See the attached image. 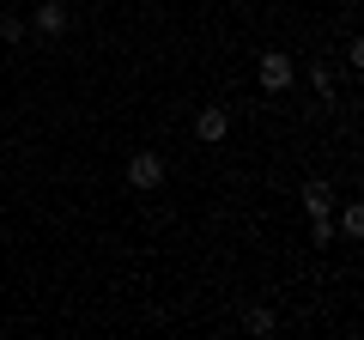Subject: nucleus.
<instances>
[{"label": "nucleus", "mask_w": 364, "mask_h": 340, "mask_svg": "<svg viewBox=\"0 0 364 340\" xmlns=\"http://www.w3.org/2000/svg\"><path fill=\"white\" fill-rule=\"evenodd\" d=\"M255 73H261V92L286 97V92H291V79H298V61H291V55H279V49H267Z\"/></svg>", "instance_id": "f257e3e1"}, {"label": "nucleus", "mask_w": 364, "mask_h": 340, "mask_svg": "<svg viewBox=\"0 0 364 340\" xmlns=\"http://www.w3.org/2000/svg\"><path fill=\"white\" fill-rule=\"evenodd\" d=\"M128 188H140V195L164 188V158H158V152H134L128 158Z\"/></svg>", "instance_id": "f03ea898"}, {"label": "nucleus", "mask_w": 364, "mask_h": 340, "mask_svg": "<svg viewBox=\"0 0 364 340\" xmlns=\"http://www.w3.org/2000/svg\"><path fill=\"white\" fill-rule=\"evenodd\" d=\"M31 25H37V37H67L73 13H67L61 0H37V6H31Z\"/></svg>", "instance_id": "7ed1b4c3"}, {"label": "nucleus", "mask_w": 364, "mask_h": 340, "mask_svg": "<svg viewBox=\"0 0 364 340\" xmlns=\"http://www.w3.org/2000/svg\"><path fill=\"white\" fill-rule=\"evenodd\" d=\"M225 134H231V110H225V104H207V110H200V116H195V140L219 146Z\"/></svg>", "instance_id": "20e7f679"}, {"label": "nucleus", "mask_w": 364, "mask_h": 340, "mask_svg": "<svg viewBox=\"0 0 364 340\" xmlns=\"http://www.w3.org/2000/svg\"><path fill=\"white\" fill-rule=\"evenodd\" d=\"M298 201H304V213H310V219H328V213H334V188H328L322 176H310V183L298 188Z\"/></svg>", "instance_id": "39448f33"}, {"label": "nucleus", "mask_w": 364, "mask_h": 340, "mask_svg": "<svg viewBox=\"0 0 364 340\" xmlns=\"http://www.w3.org/2000/svg\"><path fill=\"white\" fill-rule=\"evenodd\" d=\"M304 79H310V92L334 97V73H328V61H310V67H304Z\"/></svg>", "instance_id": "423d86ee"}, {"label": "nucleus", "mask_w": 364, "mask_h": 340, "mask_svg": "<svg viewBox=\"0 0 364 340\" xmlns=\"http://www.w3.org/2000/svg\"><path fill=\"white\" fill-rule=\"evenodd\" d=\"M25 13H0V43H25Z\"/></svg>", "instance_id": "0eeeda50"}, {"label": "nucleus", "mask_w": 364, "mask_h": 340, "mask_svg": "<svg viewBox=\"0 0 364 340\" xmlns=\"http://www.w3.org/2000/svg\"><path fill=\"white\" fill-rule=\"evenodd\" d=\"M243 328H249V334H273V328H279V316H273V310H249Z\"/></svg>", "instance_id": "6e6552de"}, {"label": "nucleus", "mask_w": 364, "mask_h": 340, "mask_svg": "<svg viewBox=\"0 0 364 340\" xmlns=\"http://www.w3.org/2000/svg\"><path fill=\"white\" fill-rule=\"evenodd\" d=\"M340 231L358 237V231H364V207H340Z\"/></svg>", "instance_id": "1a4fd4ad"}, {"label": "nucleus", "mask_w": 364, "mask_h": 340, "mask_svg": "<svg viewBox=\"0 0 364 340\" xmlns=\"http://www.w3.org/2000/svg\"><path fill=\"white\" fill-rule=\"evenodd\" d=\"M310 243H316V249H334V225H328V219H310Z\"/></svg>", "instance_id": "9d476101"}, {"label": "nucleus", "mask_w": 364, "mask_h": 340, "mask_svg": "<svg viewBox=\"0 0 364 340\" xmlns=\"http://www.w3.org/2000/svg\"><path fill=\"white\" fill-rule=\"evenodd\" d=\"M346 67H364V37H346Z\"/></svg>", "instance_id": "9b49d317"}, {"label": "nucleus", "mask_w": 364, "mask_h": 340, "mask_svg": "<svg viewBox=\"0 0 364 340\" xmlns=\"http://www.w3.org/2000/svg\"><path fill=\"white\" fill-rule=\"evenodd\" d=\"M18 6H31V0H18Z\"/></svg>", "instance_id": "f8f14e48"}]
</instances>
